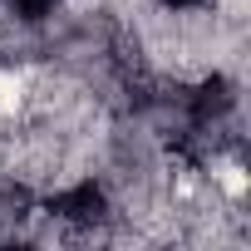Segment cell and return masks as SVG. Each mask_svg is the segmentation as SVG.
Instances as JSON below:
<instances>
[{"label": "cell", "instance_id": "7a4b0ae2", "mask_svg": "<svg viewBox=\"0 0 251 251\" xmlns=\"http://www.w3.org/2000/svg\"><path fill=\"white\" fill-rule=\"evenodd\" d=\"M10 10H15L20 20H45V15L54 10V0H10Z\"/></svg>", "mask_w": 251, "mask_h": 251}, {"label": "cell", "instance_id": "3957f363", "mask_svg": "<svg viewBox=\"0 0 251 251\" xmlns=\"http://www.w3.org/2000/svg\"><path fill=\"white\" fill-rule=\"evenodd\" d=\"M163 5H173V10H192V5H202V0H163Z\"/></svg>", "mask_w": 251, "mask_h": 251}, {"label": "cell", "instance_id": "6da1fadb", "mask_svg": "<svg viewBox=\"0 0 251 251\" xmlns=\"http://www.w3.org/2000/svg\"><path fill=\"white\" fill-rule=\"evenodd\" d=\"M50 212L64 217V222H99V217L108 212V202H103V187H94V182H74L69 192L50 197Z\"/></svg>", "mask_w": 251, "mask_h": 251}]
</instances>
